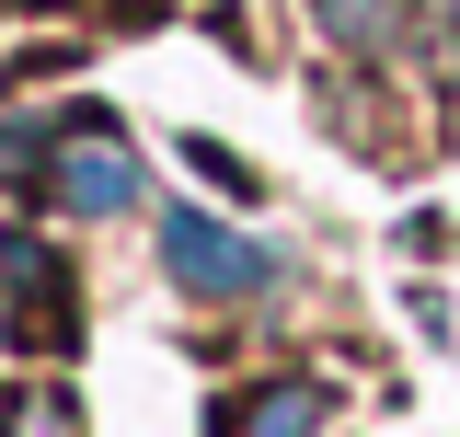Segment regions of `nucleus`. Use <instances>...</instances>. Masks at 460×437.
Wrapping results in <instances>:
<instances>
[{
	"instance_id": "nucleus-3",
	"label": "nucleus",
	"mask_w": 460,
	"mask_h": 437,
	"mask_svg": "<svg viewBox=\"0 0 460 437\" xmlns=\"http://www.w3.org/2000/svg\"><path fill=\"white\" fill-rule=\"evenodd\" d=\"M230 437H323V391H311V380H277V391H253V403L230 415Z\"/></svg>"
},
{
	"instance_id": "nucleus-4",
	"label": "nucleus",
	"mask_w": 460,
	"mask_h": 437,
	"mask_svg": "<svg viewBox=\"0 0 460 437\" xmlns=\"http://www.w3.org/2000/svg\"><path fill=\"white\" fill-rule=\"evenodd\" d=\"M392 23H402V0H323V35L334 47H392Z\"/></svg>"
},
{
	"instance_id": "nucleus-5",
	"label": "nucleus",
	"mask_w": 460,
	"mask_h": 437,
	"mask_svg": "<svg viewBox=\"0 0 460 437\" xmlns=\"http://www.w3.org/2000/svg\"><path fill=\"white\" fill-rule=\"evenodd\" d=\"M12 437H81V426H69L58 391H23V403H12Z\"/></svg>"
},
{
	"instance_id": "nucleus-2",
	"label": "nucleus",
	"mask_w": 460,
	"mask_h": 437,
	"mask_svg": "<svg viewBox=\"0 0 460 437\" xmlns=\"http://www.w3.org/2000/svg\"><path fill=\"white\" fill-rule=\"evenodd\" d=\"M127 196H138V162H127V150H115V127L104 115H93V127H69V138H58V208H127Z\"/></svg>"
},
{
	"instance_id": "nucleus-1",
	"label": "nucleus",
	"mask_w": 460,
	"mask_h": 437,
	"mask_svg": "<svg viewBox=\"0 0 460 437\" xmlns=\"http://www.w3.org/2000/svg\"><path fill=\"white\" fill-rule=\"evenodd\" d=\"M162 265H172V288H196V299H253V288L277 276V254L242 242V230L208 218V208H172L162 218Z\"/></svg>"
}]
</instances>
